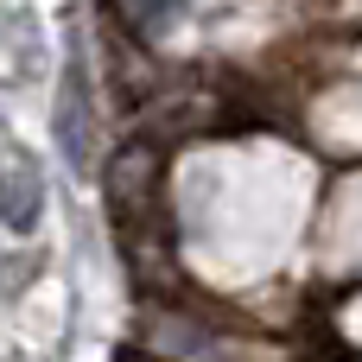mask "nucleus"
<instances>
[{
    "label": "nucleus",
    "mask_w": 362,
    "mask_h": 362,
    "mask_svg": "<svg viewBox=\"0 0 362 362\" xmlns=\"http://www.w3.org/2000/svg\"><path fill=\"white\" fill-rule=\"evenodd\" d=\"M51 140L57 153L83 172L89 153H95V89H89V57L83 45H70L64 57V83H57V108H51Z\"/></svg>",
    "instance_id": "f257e3e1"
},
{
    "label": "nucleus",
    "mask_w": 362,
    "mask_h": 362,
    "mask_svg": "<svg viewBox=\"0 0 362 362\" xmlns=\"http://www.w3.org/2000/svg\"><path fill=\"white\" fill-rule=\"evenodd\" d=\"M45 216V172L32 153H0V229L32 235Z\"/></svg>",
    "instance_id": "f03ea898"
},
{
    "label": "nucleus",
    "mask_w": 362,
    "mask_h": 362,
    "mask_svg": "<svg viewBox=\"0 0 362 362\" xmlns=\"http://www.w3.org/2000/svg\"><path fill=\"white\" fill-rule=\"evenodd\" d=\"M153 178H159V146L127 140L108 159V204H115V216H140V204L153 197Z\"/></svg>",
    "instance_id": "7ed1b4c3"
},
{
    "label": "nucleus",
    "mask_w": 362,
    "mask_h": 362,
    "mask_svg": "<svg viewBox=\"0 0 362 362\" xmlns=\"http://www.w3.org/2000/svg\"><path fill=\"white\" fill-rule=\"evenodd\" d=\"M178 6H185V0H127V13H134V25H140V32H159Z\"/></svg>",
    "instance_id": "20e7f679"
},
{
    "label": "nucleus",
    "mask_w": 362,
    "mask_h": 362,
    "mask_svg": "<svg viewBox=\"0 0 362 362\" xmlns=\"http://www.w3.org/2000/svg\"><path fill=\"white\" fill-rule=\"evenodd\" d=\"M121 362H140V356H121Z\"/></svg>",
    "instance_id": "39448f33"
}]
</instances>
